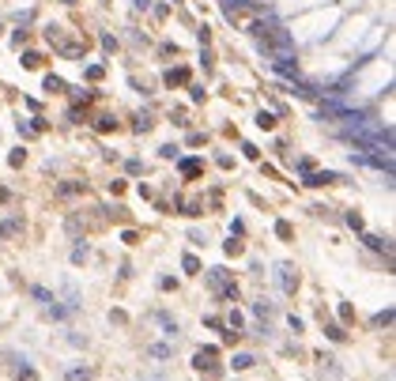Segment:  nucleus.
I'll return each instance as SVG.
<instances>
[{"mask_svg":"<svg viewBox=\"0 0 396 381\" xmlns=\"http://www.w3.org/2000/svg\"><path fill=\"white\" fill-rule=\"evenodd\" d=\"M181 80H185V72H181V68L178 72H166V83H181Z\"/></svg>","mask_w":396,"mask_h":381,"instance_id":"nucleus-14","label":"nucleus"},{"mask_svg":"<svg viewBox=\"0 0 396 381\" xmlns=\"http://www.w3.org/2000/svg\"><path fill=\"white\" fill-rule=\"evenodd\" d=\"M72 261H76V264H83V261H87V245H80V249L72 253Z\"/></svg>","mask_w":396,"mask_h":381,"instance_id":"nucleus-15","label":"nucleus"},{"mask_svg":"<svg viewBox=\"0 0 396 381\" xmlns=\"http://www.w3.org/2000/svg\"><path fill=\"white\" fill-rule=\"evenodd\" d=\"M19 231V219H8L4 226H0V238H8V234H15Z\"/></svg>","mask_w":396,"mask_h":381,"instance_id":"nucleus-5","label":"nucleus"},{"mask_svg":"<svg viewBox=\"0 0 396 381\" xmlns=\"http://www.w3.org/2000/svg\"><path fill=\"white\" fill-rule=\"evenodd\" d=\"M87 377H91V370H87V366L83 370H68V381H87Z\"/></svg>","mask_w":396,"mask_h":381,"instance_id":"nucleus-8","label":"nucleus"},{"mask_svg":"<svg viewBox=\"0 0 396 381\" xmlns=\"http://www.w3.org/2000/svg\"><path fill=\"white\" fill-rule=\"evenodd\" d=\"M38 61H42L38 53H27V57H23V64H27V68H38Z\"/></svg>","mask_w":396,"mask_h":381,"instance_id":"nucleus-12","label":"nucleus"},{"mask_svg":"<svg viewBox=\"0 0 396 381\" xmlns=\"http://www.w3.org/2000/svg\"><path fill=\"white\" fill-rule=\"evenodd\" d=\"M328 182H336V174H328V170H325V174H313V177H310V185H328Z\"/></svg>","mask_w":396,"mask_h":381,"instance_id":"nucleus-4","label":"nucleus"},{"mask_svg":"<svg viewBox=\"0 0 396 381\" xmlns=\"http://www.w3.org/2000/svg\"><path fill=\"white\" fill-rule=\"evenodd\" d=\"M257 125H260V129H272L276 121H272V113H260V117H257Z\"/></svg>","mask_w":396,"mask_h":381,"instance_id":"nucleus-11","label":"nucleus"},{"mask_svg":"<svg viewBox=\"0 0 396 381\" xmlns=\"http://www.w3.org/2000/svg\"><path fill=\"white\" fill-rule=\"evenodd\" d=\"M249 366H253V355H238L234 359V370H249Z\"/></svg>","mask_w":396,"mask_h":381,"instance_id":"nucleus-7","label":"nucleus"},{"mask_svg":"<svg viewBox=\"0 0 396 381\" xmlns=\"http://www.w3.org/2000/svg\"><path fill=\"white\" fill-rule=\"evenodd\" d=\"M136 8H140V12H147V8H151V0H136Z\"/></svg>","mask_w":396,"mask_h":381,"instance_id":"nucleus-16","label":"nucleus"},{"mask_svg":"<svg viewBox=\"0 0 396 381\" xmlns=\"http://www.w3.org/2000/svg\"><path fill=\"white\" fill-rule=\"evenodd\" d=\"M181 170H185V174H196L200 163H196V159H185V163H181Z\"/></svg>","mask_w":396,"mask_h":381,"instance_id":"nucleus-10","label":"nucleus"},{"mask_svg":"<svg viewBox=\"0 0 396 381\" xmlns=\"http://www.w3.org/2000/svg\"><path fill=\"white\" fill-rule=\"evenodd\" d=\"M279 272H283V287H287V291H294V287H298V275H294L291 268H287V264H283Z\"/></svg>","mask_w":396,"mask_h":381,"instance_id":"nucleus-2","label":"nucleus"},{"mask_svg":"<svg viewBox=\"0 0 396 381\" xmlns=\"http://www.w3.org/2000/svg\"><path fill=\"white\" fill-rule=\"evenodd\" d=\"M181 264H185V272H200V261L192 253H185V261H181Z\"/></svg>","mask_w":396,"mask_h":381,"instance_id":"nucleus-6","label":"nucleus"},{"mask_svg":"<svg viewBox=\"0 0 396 381\" xmlns=\"http://www.w3.org/2000/svg\"><path fill=\"white\" fill-rule=\"evenodd\" d=\"M61 4H76V0H61Z\"/></svg>","mask_w":396,"mask_h":381,"instance_id":"nucleus-17","label":"nucleus"},{"mask_svg":"<svg viewBox=\"0 0 396 381\" xmlns=\"http://www.w3.org/2000/svg\"><path fill=\"white\" fill-rule=\"evenodd\" d=\"M366 245H370V249H389V245H385L381 238H374V234H366Z\"/></svg>","mask_w":396,"mask_h":381,"instance_id":"nucleus-9","label":"nucleus"},{"mask_svg":"<svg viewBox=\"0 0 396 381\" xmlns=\"http://www.w3.org/2000/svg\"><path fill=\"white\" fill-rule=\"evenodd\" d=\"M61 87H64V83L57 80V75H50V80H45V91H61Z\"/></svg>","mask_w":396,"mask_h":381,"instance_id":"nucleus-13","label":"nucleus"},{"mask_svg":"<svg viewBox=\"0 0 396 381\" xmlns=\"http://www.w3.org/2000/svg\"><path fill=\"white\" fill-rule=\"evenodd\" d=\"M211 363H215V347L200 351V355H196V363H192V366H196V370H204V366H211Z\"/></svg>","mask_w":396,"mask_h":381,"instance_id":"nucleus-1","label":"nucleus"},{"mask_svg":"<svg viewBox=\"0 0 396 381\" xmlns=\"http://www.w3.org/2000/svg\"><path fill=\"white\" fill-rule=\"evenodd\" d=\"M80 189H83L80 182H64L61 189H57V193H61V196H72V193H80Z\"/></svg>","mask_w":396,"mask_h":381,"instance_id":"nucleus-3","label":"nucleus"}]
</instances>
